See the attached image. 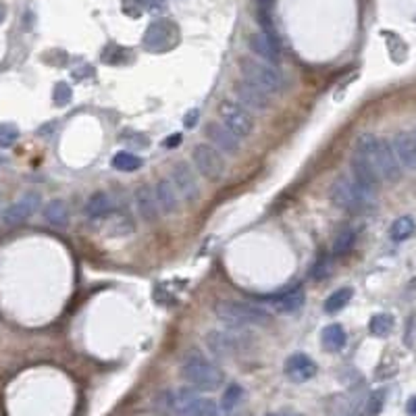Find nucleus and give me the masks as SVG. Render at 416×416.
<instances>
[{
    "instance_id": "nucleus-1",
    "label": "nucleus",
    "mask_w": 416,
    "mask_h": 416,
    "mask_svg": "<svg viewBox=\"0 0 416 416\" xmlns=\"http://www.w3.org/2000/svg\"><path fill=\"white\" fill-rule=\"evenodd\" d=\"M354 152L360 154L383 181H398L402 177V165L387 140H381L373 133H362L356 140Z\"/></svg>"
},
{
    "instance_id": "nucleus-2",
    "label": "nucleus",
    "mask_w": 416,
    "mask_h": 416,
    "mask_svg": "<svg viewBox=\"0 0 416 416\" xmlns=\"http://www.w3.org/2000/svg\"><path fill=\"white\" fill-rule=\"evenodd\" d=\"M217 318L227 325V329H248V327H267L273 323V316L269 310L248 304V302H238V300H223L215 306Z\"/></svg>"
},
{
    "instance_id": "nucleus-3",
    "label": "nucleus",
    "mask_w": 416,
    "mask_h": 416,
    "mask_svg": "<svg viewBox=\"0 0 416 416\" xmlns=\"http://www.w3.org/2000/svg\"><path fill=\"white\" fill-rule=\"evenodd\" d=\"M181 377L196 391H215L223 385V370L200 352H192L181 362Z\"/></svg>"
},
{
    "instance_id": "nucleus-4",
    "label": "nucleus",
    "mask_w": 416,
    "mask_h": 416,
    "mask_svg": "<svg viewBox=\"0 0 416 416\" xmlns=\"http://www.w3.org/2000/svg\"><path fill=\"white\" fill-rule=\"evenodd\" d=\"M329 198L335 206L350 210V213H360L373 206L375 202V194L364 189L362 185H358L352 177L340 175L331 183L329 187Z\"/></svg>"
},
{
    "instance_id": "nucleus-5",
    "label": "nucleus",
    "mask_w": 416,
    "mask_h": 416,
    "mask_svg": "<svg viewBox=\"0 0 416 416\" xmlns=\"http://www.w3.org/2000/svg\"><path fill=\"white\" fill-rule=\"evenodd\" d=\"M239 69H241V73H243V77H246L248 81L260 86V88L267 90L269 94H271V92L281 94V92L288 88L286 75H283L275 65H269V62H264V60L246 57V59L239 60Z\"/></svg>"
},
{
    "instance_id": "nucleus-6",
    "label": "nucleus",
    "mask_w": 416,
    "mask_h": 416,
    "mask_svg": "<svg viewBox=\"0 0 416 416\" xmlns=\"http://www.w3.org/2000/svg\"><path fill=\"white\" fill-rule=\"evenodd\" d=\"M169 408L175 416H219V404L198 396L196 389H177L169 394Z\"/></svg>"
},
{
    "instance_id": "nucleus-7",
    "label": "nucleus",
    "mask_w": 416,
    "mask_h": 416,
    "mask_svg": "<svg viewBox=\"0 0 416 416\" xmlns=\"http://www.w3.org/2000/svg\"><path fill=\"white\" fill-rule=\"evenodd\" d=\"M192 161L200 175L208 181H221L225 175V161L213 144H196L192 150Z\"/></svg>"
},
{
    "instance_id": "nucleus-8",
    "label": "nucleus",
    "mask_w": 416,
    "mask_h": 416,
    "mask_svg": "<svg viewBox=\"0 0 416 416\" xmlns=\"http://www.w3.org/2000/svg\"><path fill=\"white\" fill-rule=\"evenodd\" d=\"M219 117L225 127H229L238 137H248L254 131V117L243 109L238 100H223L219 105Z\"/></svg>"
},
{
    "instance_id": "nucleus-9",
    "label": "nucleus",
    "mask_w": 416,
    "mask_h": 416,
    "mask_svg": "<svg viewBox=\"0 0 416 416\" xmlns=\"http://www.w3.org/2000/svg\"><path fill=\"white\" fill-rule=\"evenodd\" d=\"M42 206V198L36 192H27L25 196H21L17 202L8 204L2 210V223L6 227H17L21 223H25L27 219H32Z\"/></svg>"
},
{
    "instance_id": "nucleus-10",
    "label": "nucleus",
    "mask_w": 416,
    "mask_h": 416,
    "mask_svg": "<svg viewBox=\"0 0 416 416\" xmlns=\"http://www.w3.org/2000/svg\"><path fill=\"white\" fill-rule=\"evenodd\" d=\"M234 94H236V100L243 109L248 111H256V113H264L269 107H271V96L267 90H262L260 86L248 81L246 77L236 81L234 86Z\"/></svg>"
},
{
    "instance_id": "nucleus-11",
    "label": "nucleus",
    "mask_w": 416,
    "mask_h": 416,
    "mask_svg": "<svg viewBox=\"0 0 416 416\" xmlns=\"http://www.w3.org/2000/svg\"><path fill=\"white\" fill-rule=\"evenodd\" d=\"M179 194V198H183L185 202H194L200 198V185L194 169L187 163H177L171 169V179H169Z\"/></svg>"
},
{
    "instance_id": "nucleus-12",
    "label": "nucleus",
    "mask_w": 416,
    "mask_h": 416,
    "mask_svg": "<svg viewBox=\"0 0 416 416\" xmlns=\"http://www.w3.org/2000/svg\"><path fill=\"white\" fill-rule=\"evenodd\" d=\"M204 133H206V137L210 140V144L217 148V150H221V152H225L227 156H234V154H238L239 148H241V144H239V140L229 127H225L223 123H208L206 125V129H204Z\"/></svg>"
},
{
    "instance_id": "nucleus-13",
    "label": "nucleus",
    "mask_w": 416,
    "mask_h": 416,
    "mask_svg": "<svg viewBox=\"0 0 416 416\" xmlns=\"http://www.w3.org/2000/svg\"><path fill=\"white\" fill-rule=\"evenodd\" d=\"M248 46L250 51L260 60L269 62V65H279L281 60V51H279V40L264 34V32H256L248 38Z\"/></svg>"
},
{
    "instance_id": "nucleus-14",
    "label": "nucleus",
    "mask_w": 416,
    "mask_h": 416,
    "mask_svg": "<svg viewBox=\"0 0 416 416\" xmlns=\"http://www.w3.org/2000/svg\"><path fill=\"white\" fill-rule=\"evenodd\" d=\"M175 40V25L167 19L154 21L148 25L146 34H144V44L150 51H161V48H169Z\"/></svg>"
},
{
    "instance_id": "nucleus-15",
    "label": "nucleus",
    "mask_w": 416,
    "mask_h": 416,
    "mask_svg": "<svg viewBox=\"0 0 416 416\" xmlns=\"http://www.w3.org/2000/svg\"><path fill=\"white\" fill-rule=\"evenodd\" d=\"M316 370H318L316 368V362L308 356V354H302V352L292 354V356L286 360V364H283L286 377L290 381H294V383H306V381H310L316 375Z\"/></svg>"
},
{
    "instance_id": "nucleus-16",
    "label": "nucleus",
    "mask_w": 416,
    "mask_h": 416,
    "mask_svg": "<svg viewBox=\"0 0 416 416\" xmlns=\"http://www.w3.org/2000/svg\"><path fill=\"white\" fill-rule=\"evenodd\" d=\"M391 148L400 161L402 167L416 171V137L415 131H400L396 133L394 142H391Z\"/></svg>"
},
{
    "instance_id": "nucleus-17",
    "label": "nucleus",
    "mask_w": 416,
    "mask_h": 416,
    "mask_svg": "<svg viewBox=\"0 0 416 416\" xmlns=\"http://www.w3.org/2000/svg\"><path fill=\"white\" fill-rule=\"evenodd\" d=\"M135 206H137L140 217L146 223H154L161 217V208H159V202H156V196H154V187H150V185H140L135 189Z\"/></svg>"
},
{
    "instance_id": "nucleus-18",
    "label": "nucleus",
    "mask_w": 416,
    "mask_h": 416,
    "mask_svg": "<svg viewBox=\"0 0 416 416\" xmlns=\"http://www.w3.org/2000/svg\"><path fill=\"white\" fill-rule=\"evenodd\" d=\"M350 167H352V179L356 181L358 185H362L364 189H368V192H373V194H377V189H379V175L375 173V169L360 156V154H352V163H350Z\"/></svg>"
},
{
    "instance_id": "nucleus-19",
    "label": "nucleus",
    "mask_w": 416,
    "mask_h": 416,
    "mask_svg": "<svg viewBox=\"0 0 416 416\" xmlns=\"http://www.w3.org/2000/svg\"><path fill=\"white\" fill-rule=\"evenodd\" d=\"M154 196L163 215H175L179 210V194L169 179H159L154 185Z\"/></svg>"
},
{
    "instance_id": "nucleus-20",
    "label": "nucleus",
    "mask_w": 416,
    "mask_h": 416,
    "mask_svg": "<svg viewBox=\"0 0 416 416\" xmlns=\"http://www.w3.org/2000/svg\"><path fill=\"white\" fill-rule=\"evenodd\" d=\"M113 213H115V198L107 192H98V194L90 196L86 202V215L94 221L107 219Z\"/></svg>"
},
{
    "instance_id": "nucleus-21",
    "label": "nucleus",
    "mask_w": 416,
    "mask_h": 416,
    "mask_svg": "<svg viewBox=\"0 0 416 416\" xmlns=\"http://www.w3.org/2000/svg\"><path fill=\"white\" fill-rule=\"evenodd\" d=\"M206 342H208V348L219 356L234 354L236 350L241 348V340L236 337L234 333H227V331H213V333L206 335Z\"/></svg>"
},
{
    "instance_id": "nucleus-22",
    "label": "nucleus",
    "mask_w": 416,
    "mask_h": 416,
    "mask_svg": "<svg viewBox=\"0 0 416 416\" xmlns=\"http://www.w3.org/2000/svg\"><path fill=\"white\" fill-rule=\"evenodd\" d=\"M304 290L302 288H296V290H290V292H283L281 296L273 297L271 304L277 312L281 314H292V312H297L302 306H304Z\"/></svg>"
},
{
    "instance_id": "nucleus-23",
    "label": "nucleus",
    "mask_w": 416,
    "mask_h": 416,
    "mask_svg": "<svg viewBox=\"0 0 416 416\" xmlns=\"http://www.w3.org/2000/svg\"><path fill=\"white\" fill-rule=\"evenodd\" d=\"M321 340H323V348H325V350H329V352H340V350L346 348L348 335H346V329H344L342 325L333 323V325H327V327L323 329Z\"/></svg>"
},
{
    "instance_id": "nucleus-24",
    "label": "nucleus",
    "mask_w": 416,
    "mask_h": 416,
    "mask_svg": "<svg viewBox=\"0 0 416 416\" xmlns=\"http://www.w3.org/2000/svg\"><path fill=\"white\" fill-rule=\"evenodd\" d=\"M44 219L53 225V227H67L69 225V208L62 200H51L44 206Z\"/></svg>"
},
{
    "instance_id": "nucleus-25",
    "label": "nucleus",
    "mask_w": 416,
    "mask_h": 416,
    "mask_svg": "<svg viewBox=\"0 0 416 416\" xmlns=\"http://www.w3.org/2000/svg\"><path fill=\"white\" fill-rule=\"evenodd\" d=\"M352 296H354V290H352V288H340V290H335L331 296L325 300L323 308H325V312L335 314V312L344 310V308L350 304Z\"/></svg>"
},
{
    "instance_id": "nucleus-26",
    "label": "nucleus",
    "mask_w": 416,
    "mask_h": 416,
    "mask_svg": "<svg viewBox=\"0 0 416 416\" xmlns=\"http://www.w3.org/2000/svg\"><path fill=\"white\" fill-rule=\"evenodd\" d=\"M354 243H356V232L350 229V227H342L337 232V236L333 238L331 250H333L335 256H344V254H348L354 248Z\"/></svg>"
},
{
    "instance_id": "nucleus-27",
    "label": "nucleus",
    "mask_w": 416,
    "mask_h": 416,
    "mask_svg": "<svg viewBox=\"0 0 416 416\" xmlns=\"http://www.w3.org/2000/svg\"><path fill=\"white\" fill-rule=\"evenodd\" d=\"M142 165H144V161H142L137 154L127 152V150H121V152H117V154L113 156V167H115L117 171H123V173L137 171V169H142Z\"/></svg>"
},
{
    "instance_id": "nucleus-28",
    "label": "nucleus",
    "mask_w": 416,
    "mask_h": 416,
    "mask_svg": "<svg viewBox=\"0 0 416 416\" xmlns=\"http://www.w3.org/2000/svg\"><path fill=\"white\" fill-rule=\"evenodd\" d=\"M415 229L416 225L410 217H400V219H396V221L391 223V227H389V238L394 239V241H406L408 238H412Z\"/></svg>"
},
{
    "instance_id": "nucleus-29",
    "label": "nucleus",
    "mask_w": 416,
    "mask_h": 416,
    "mask_svg": "<svg viewBox=\"0 0 416 416\" xmlns=\"http://www.w3.org/2000/svg\"><path fill=\"white\" fill-rule=\"evenodd\" d=\"M368 329H370V333H373V335H377V337H385V335H389V333H391V329H394V316H391V314H387V312L375 314V316L370 318V323H368Z\"/></svg>"
},
{
    "instance_id": "nucleus-30",
    "label": "nucleus",
    "mask_w": 416,
    "mask_h": 416,
    "mask_svg": "<svg viewBox=\"0 0 416 416\" xmlns=\"http://www.w3.org/2000/svg\"><path fill=\"white\" fill-rule=\"evenodd\" d=\"M19 140V127L15 123L0 125V148H11Z\"/></svg>"
},
{
    "instance_id": "nucleus-31",
    "label": "nucleus",
    "mask_w": 416,
    "mask_h": 416,
    "mask_svg": "<svg viewBox=\"0 0 416 416\" xmlns=\"http://www.w3.org/2000/svg\"><path fill=\"white\" fill-rule=\"evenodd\" d=\"M241 398H243V389L239 387V385H229L227 387V391L223 394V410H227V412H232L236 406H238L239 402H241Z\"/></svg>"
},
{
    "instance_id": "nucleus-32",
    "label": "nucleus",
    "mask_w": 416,
    "mask_h": 416,
    "mask_svg": "<svg viewBox=\"0 0 416 416\" xmlns=\"http://www.w3.org/2000/svg\"><path fill=\"white\" fill-rule=\"evenodd\" d=\"M71 98H73V92H71V88H69L65 81H60V83L55 86L53 100H55V105H57V107H67V105L71 102Z\"/></svg>"
},
{
    "instance_id": "nucleus-33",
    "label": "nucleus",
    "mask_w": 416,
    "mask_h": 416,
    "mask_svg": "<svg viewBox=\"0 0 416 416\" xmlns=\"http://www.w3.org/2000/svg\"><path fill=\"white\" fill-rule=\"evenodd\" d=\"M383 400H385V394L383 391H375L370 398H368V404H366V415L375 416L381 412L383 408Z\"/></svg>"
},
{
    "instance_id": "nucleus-34",
    "label": "nucleus",
    "mask_w": 416,
    "mask_h": 416,
    "mask_svg": "<svg viewBox=\"0 0 416 416\" xmlns=\"http://www.w3.org/2000/svg\"><path fill=\"white\" fill-rule=\"evenodd\" d=\"M198 117H200V113H198V109H192L185 117H183V125L187 127V129H194V125L198 123Z\"/></svg>"
},
{
    "instance_id": "nucleus-35",
    "label": "nucleus",
    "mask_w": 416,
    "mask_h": 416,
    "mask_svg": "<svg viewBox=\"0 0 416 416\" xmlns=\"http://www.w3.org/2000/svg\"><path fill=\"white\" fill-rule=\"evenodd\" d=\"M181 140H183V135H181V133H171L169 137H165L163 146H165V148H169V150H171V148H177L179 144H181Z\"/></svg>"
},
{
    "instance_id": "nucleus-36",
    "label": "nucleus",
    "mask_w": 416,
    "mask_h": 416,
    "mask_svg": "<svg viewBox=\"0 0 416 416\" xmlns=\"http://www.w3.org/2000/svg\"><path fill=\"white\" fill-rule=\"evenodd\" d=\"M137 2H140V6H144L148 11H159L165 6V0H137Z\"/></svg>"
},
{
    "instance_id": "nucleus-37",
    "label": "nucleus",
    "mask_w": 416,
    "mask_h": 416,
    "mask_svg": "<svg viewBox=\"0 0 416 416\" xmlns=\"http://www.w3.org/2000/svg\"><path fill=\"white\" fill-rule=\"evenodd\" d=\"M406 412H408V416H416V396H412V398L408 400V404H406Z\"/></svg>"
},
{
    "instance_id": "nucleus-38",
    "label": "nucleus",
    "mask_w": 416,
    "mask_h": 416,
    "mask_svg": "<svg viewBox=\"0 0 416 416\" xmlns=\"http://www.w3.org/2000/svg\"><path fill=\"white\" fill-rule=\"evenodd\" d=\"M271 2H273V0H258V6H260V11H269Z\"/></svg>"
},
{
    "instance_id": "nucleus-39",
    "label": "nucleus",
    "mask_w": 416,
    "mask_h": 416,
    "mask_svg": "<svg viewBox=\"0 0 416 416\" xmlns=\"http://www.w3.org/2000/svg\"><path fill=\"white\" fill-rule=\"evenodd\" d=\"M4 21V11H2V6H0V23Z\"/></svg>"
},
{
    "instance_id": "nucleus-40",
    "label": "nucleus",
    "mask_w": 416,
    "mask_h": 416,
    "mask_svg": "<svg viewBox=\"0 0 416 416\" xmlns=\"http://www.w3.org/2000/svg\"><path fill=\"white\" fill-rule=\"evenodd\" d=\"M415 137H416V129H415Z\"/></svg>"
},
{
    "instance_id": "nucleus-41",
    "label": "nucleus",
    "mask_w": 416,
    "mask_h": 416,
    "mask_svg": "<svg viewBox=\"0 0 416 416\" xmlns=\"http://www.w3.org/2000/svg\"><path fill=\"white\" fill-rule=\"evenodd\" d=\"M292 416H297V415H292Z\"/></svg>"
},
{
    "instance_id": "nucleus-42",
    "label": "nucleus",
    "mask_w": 416,
    "mask_h": 416,
    "mask_svg": "<svg viewBox=\"0 0 416 416\" xmlns=\"http://www.w3.org/2000/svg\"><path fill=\"white\" fill-rule=\"evenodd\" d=\"M271 416H273V415H271Z\"/></svg>"
}]
</instances>
